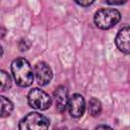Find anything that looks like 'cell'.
<instances>
[{
  "mask_svg": "<svg viewBox=\"0 0 130 130\" xmlns=\"http://www.w3.org/2000/svg\"><path fill=\"white\" fill-rule=\"evenodd\" d=\"M100 128H110L109 126H106V125H103V126H98L96 129H100Z\"/></svg>",
  "mask_w": 130,
  "mask_h": 130,
  "instance_id": "5bb4252c",
  "label": "cell"
},
{
  "mask_svg": "<svg viewBox=\"0 0 130 130\" xmlns=\"http://www.w3.org/2000/svg\"><path fill=\"white\" fill-rule=\"evenodd\" d=\"M126 1L127 0H105V2L110 5H122L126 3Z\"/></svg>",
  "mask_w": 130,
  "mask_h": 130,
  "instance_id": "4fadbf2b",
  "label": "cell"
},
{
  "mask_svg": "<svg viewBox=\"0 0 130 130\" xmlns=\"http://www.w3.org/2000/svg\"><path fill=\"white\" fill-rule=\"evenodd\" d=\"M0 80H1V90L4 91L11 87V77L4 70L0 71Z\"/></svg>",
  "mask_w": 130,
  "mask_h": 130,
  "instance_id": "8fae6325",
  "label": "cell"
},
{
  "mask_svg": "<svg viewBox=\"0 0 130 130\" xmlns=\"http://www.w3.org/2000/svg\"><path fill=\"white\" fill-rule=\"evenodd\" d=\"M35 76L39 85H47L53 77L52 69L46 62H38L35 66Z\"/></svg>",
  "mask_w": 130,
  "mask_h": 130,
  "instance_id": "5b68a950",
  "label": "cell"
},
{
  "mask_svg": "<svg viewBox=\"0 0 130 130\" xmlns=\"http://www.w3.org/2000/svg\"><path fill=\"white\" fill-rule=\"evenodd\" d=\"M12 76L17 85L21 87L29 86L34 80V73L28 61L24 58H16L11 64Z\"/></svg>",
  "mask_w": 130,
  "mask_h": 130,
  "instance_id": "6da1fadb",
  "label": "cell"
},
{
  "mask_svg": "<svg viewBox=\"0 0 130 130\" xmlns=\"http://www.w3.org/2000/svg\"><path fill=\"white\" fill-rule=\"evenodd\" d=\"M121 19V14L114 8H103L94 13V24L101 29H109L115 26Z\"/></svg>",
  "mask_w": 130,
  "mask_h": 130,
  "instance_id": "7a4b0ae2",
  "label": "cell"
},
{
  "mask_svg": "<svg viewBox=\"0 0 130 130\" xmlns=\"http://www.w3.org/2000/svg\"><path fill=\"white\" fill-rule=\"evenodd\" d=\"M78 5L80 6H89L90 4H92L94 2V0H74Z\"/></svg>",
  "mask_w": 130,
  "mask_h": 130,
  "instance_id": "7c38bea8",
  "label": "cell"
},
{
  "mask_svg": "<svg viewBox=\"0 0 130 130\" xmlns=\"http://www.w3.org/2000/svg\"><path fill=\"white\" fill-rule=\"evenodd\" d=\"M54 103L55 107L59 112H64L68 108L69 103V95H68V89L64 85L58 86L54 91Z\"/></svg>",
  "mask_w": 130,
  "mask_h": 130,
  "instance_id": "52a82bcc",
  "label": "cell"
},
{
  "mask_svg": "<svg viewBox=\"0 0 130 130\" xmlns=\"http://www.w3.org/2000/svg\"><path fill=\"white\" fill-rule=\"evenodd\" d=\"M68 110L73 118H79L84 114L85 111V100L79 93H74L69 98Z\"/></svg>",
  "mask_w": 130,
  "mask_h": 130,
  "instance_id": "8992f818",
  "label": "cell"
},
{
  "mask_svg": "<svg viewBox=\"0 0 130 130\" xmlns=\"http://www.w3.org/2000/svg\"><path fill=\"white\" fill-rule=\"evenodd\" d=\"M27 103L31 108L36 110L44 111L51 107L52 99L46 91L36 87L29 90L27 94Z\"/></svg>",
  "mask_w": 130,
  "mask_h": 130,
  "instance_id": "277c9868",
  "label": "cell"
},
{
  "mask_svg": "<svg viewBox=\"0 0 130 130\" xmlns=\"http://www.w3.org/2000/svg\"><path fill=\"white\" fill-rule=\"evenodd\" d=\"M87 110H88V113L95 117V116H99L101 111H102V104L99 100H96L95 98H91L88 102V106H87Z\"/></svg>",
  "mask_w": 130,
  "mask_h": 130,
  "instance_id": "30bf717a",
  "label": "cell"
},
{
  "mask_svg": "<svg viewBox=\"0 0 130 130\" xmlns=\"http://www.w3.org/2000/svg\"><path fill=\"white\" fill-rule=\"evenodd\" d=\"M115 43L121 52L130 54V26H125L118 31Z\"/></svg>",
  "mask_w": 130,
  "mask_h": 130,
  "instance_id": "ba28073f",
  "label": "cell"
},
{
  "mask_svg": "<svg viewBox=\"0 0 130 130\" xmlns=\"http://www.w3.org/2000/svg\"><path fill=\"white\" fill-rule=\"evenodd\" d=\"M0 101H1V113H0V116H1V118L8 117L11 114L12 110H13V105L10 102V100L5 98L4 95L0 96Z\"/></svg>",
  "mask_w": 130,
  "mask_h": 130,
  "instance_id": "9c48e42d",
  "label": "cell"
},
{
  "mask_svg": "<svg viewBox=\"0 0 130 130\" xmlns=\"http://www.w3.org/2000/svg\"><path fill=\"white\" fill-rule=\"evenodd\" d=\"M50 121L49 119L37 112H31L27 114L18 124L20 130H41L49 128Z\"/></svg>",
  "mask_w": 130,
  "mask_h": 130,
  "instance_id": "3957f363",
  "label": "cell"
}]
</instances>
